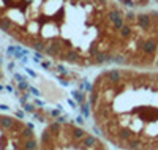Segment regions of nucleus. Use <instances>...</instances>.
Segmentation results:
<instances>
[{
    "label": "nucleus",
    "mask_w": 158,
    "mask_h": 150,
    "mask_svg": "<svg viewBox=\"0 0 158 150\" xmlns=\"http://www.w3.org/2000/svg\"><path fill=\"white\" fill-rule=\"evenodd\" d=\"M19 136H21V139H30V137H33L35 134H33V130L32 128H22L21 131H19Z\"/></svg>",
    "instance_id": "6e6552de"
},
{
    "label": "nucleus",
    "mask_w": 158,
    "mask_h": 150,
    "mask_svg": "<svg viewBox=\"0 0 158 150\" xmlns=\"http://www.w3.org/2000/svg\"><path fill=\"white\" fill-rule=\"evenodd\" d=\"M58 82H60L62 85H65V87H66V85H70V82L68 81H63V79H58Z\"/></svg>",
    "instance_id": "473e14b6"
},
{
    "label": "nucleus",
    "mask_w": 158,
    "mask_h": 150,
    "mask_svg": "<svg viewBox=\"0 0 158 150\" xmlns=\"http://www.w3.org/2000/svg\"><path fill=\"white\" fill-rule=\"evenodd\" d=\"M2 90H5V87H3V85H0V92H2Z\"/></svg>",
    "instance_id": "e433bc0d"
},
{
    "label": "nucleus",
    "mask_w": 158,
    "mask_h": 150,
    "mask_svg": "<svg viewBox=\"0 0 158 150\" xmlns=\"http://www.w3.org/2000/svg\"><path fill=\"white\" fill-rule=\"evenodd\" d=\"M63 48H71V43H70V41L68 40H63Z\"/></svg>",
    "instance_id": "cd10ccee"
},
{
    "label": "nucleus",
    "mask_w": 158,
    "mask_h": 150,
    "mask_svg": "<svg viewBox=\"0 0 158 150\" xmlns=\"http://www.w3.org/2000/svg\"><path fill=\"white\" fill-rule=\"evenodd\" d=\"M29 92H30L33 96H40V95H41V93H40V90H38L37 87H29Z\"/></svg>",
    "instance_id": "aec40b11"
},
{
    "label": "nucleus",
    "mask_w": 158,
    "mask_h": 150,
    "mask_svg": "<svg viewBox=\"0 0 158 150\" xmlns=\"http://www.w3.org/2000/svg\"><path fill=\"white\" fill-rule=\"evenodd\" d=\"M57 122H58V123H63V122H65V119H63V117H60V115H58V117H57Z\"/></svg>",
    "instance_id": "c9c22d12"
},
{
    "label": "nucleus",
    "mask_w": 158,
    "mask_h": 150,
    "mask_svg": "<svg viewBox=\"0 0 158 150\" xmlns=\"http://www.w3.org/2000/svg\"><path fill=\"white\" fill-rule=\"evenodd\" d=\"M14 79H16L17 82H21V81H24V79H27V78L22 76V74H19V73H14Z\"/></svg>",
    "instance_id": "5701e85b"
},
{
    "label": "nucleus",
    "mask_w": 158,
    "mask_h": 150,
    "mask_svg": "<svg viewBox=\"0 0 158 150\" xmlns=\"http://www.w3.org/2000/svg\"><path fill=\"white\" fill-rule=\"evenodd\" d=\"M5 90H7V92H13V87H11V85H5Z\"/></svg>",
    "instance_id": "72a5a7b5"
},
{
    "label": "nucleus",
    "mask_w": 158,
    "mask_h": 150,
    "mask_svg": "<svg viewBox=\"0 0 158 150\" xmlns=\"http://www.w3.org/2000/svg\"><path fill=\"white\" fill-rule=\"evenodd\" d=\"M71 95H73V98H74L78 103H81V104L84 103V95H82V92L76 90V92H71Z\"/></svg>",
    "instance_id": "2eb2a0df"
},
{
    "label": "nucleus",
    "mask_w": 158,
    "mask_h": 150,
    "mask_svg": "<svg viewBox=\"0 0 158 150\" xmlns=\"http://www.w3.org/2000/svg\"><path fill=\"white\" fill-rule=\"evenodd\" d=\"M38 144H37V139L35 137H30V139H24V144H22V149L25 150H33L37 149Z\"/></svg>",
    "instance_id": "0eeeda50"
},
{
    "label": "nucleus",
    "mask_w": 158,
    "mask_h": 150,
    "mask_svg": "<svg viewBox=\"0 0 158 150\" xmlns=\"http://www.w3.org/2000/svg\"><path fill=\"white\" fill-rule=\"evenodd\" d=\"M0 126L3 130H10V128H19V123L8 115H0Z\"/></svg>",
    "instance_id": "7ed1b4c3"
},
{
    "label": "nucleus",
    "mask_w": 158,
    "mask_h": 150,
    "mask_svg": "<svg viewBox=\"0 0 158 150\" xmlns=\"http://www.w3.org/2000/svg\"><path fill=\"white\" fill-rule=\"evenodd\" d=\"M119 2H123V0H119Z\"/></svg>",
    "instance_id": "ea45409f"
},
{
    "label": "nucleus",
    "mask_w": 158,
    "mask_h": 150,
    "mask_svg": "<svg viewBox=\"0 0 158 150\" xmlns=\"http://www.w3.org/2000/svg\"><path fill=\"white\" fill-rule=\"evenodd\" d=\"M0 17H2V10H0Z\"/></svg>",
    "instance_id": "58836bf2"
},
{
    "label": "nucleus",
    "mask_w": 158,
    "mask_h": 150,
    "mask_svg": "<svg viewBox=\"0 0 158 150\" xmlns=\"http://www.w3.org/2000/svg\"><path fill=\"white\" fill-rule=\"evenodd\" d=\"M104 78H106L111 84H117V82H120L122 78H123V71H120V70H109V71L104 74Z\"/></svg>",
    "instance_id": "f03ea898"
},
{
    "label": "nucleus",
    "mask_w": 158,
    "mask_h": 150,
    "mask_svg": "<svg viewBox=\"0 0 158 150\" xmlns=\"http://www.w3.org/2000/svg\"><path fill=\"white\" fill-rule=\"evenodd\" d=\"M81 87H82V89H86L87 92H92V90H93L92 84H90V82H87V81H82V84H81Z\"/></svg>",
    "instance_id": "6ab92c4d"
},
{
    "label": "nucleus",
    "mask_w": 158,
    "mask_h": 150,
    "mask_svg": "<svg viewBox=\"0 0 158 150\" xmlns=\"http://www.w3.org/2000/svg\"><path fill=\"white\" fill-rule=\"evenodd\" d=\"M57 71L60 73V74H68V71H66V68L63 65H57Z\"/></svg>",
    "instance_id": "4be33fe9"
},
{
    "label": "nucleus",
    "mask_w": 158,
    "mask_h": 150,
    "mask_svg": "<svg viewBox=\"0 0 158 150\" xmlns=\"http://www.w3.org/2000/svg\"><path fill=\"white\" fill-rule=\"evenodd\" d=\"M76 122H78V123H84V115H79V117H76Z\"/></svg>",
    "instance_id": "2f4dec72"
},
{
    "label": "nucleus",
    "mask_w": 158,
    "mask_h": 150,
    "mask_svg": "<svg viewBox=\"0 0 158 150\" xmlns=\"http://www.w3.org/2000/svg\"><path fill=\"white\" fill-rule=\"evenodd\" d=\"M14 68V62H10V63H8V70H13Z\"/></svg>",
    "instance_id": "f704fd0d"
},
{
    "label": "nucleus",
    "mask_w": 158,
    "mask_h": 150,
    "mask_svg": "<svg viewBox=\"0 0 158 150\" xmlns=\"http://www.w3.org/2000/svg\"><path fill=\"white\" fill-rule=\"evenodd\" d=\"M93 58H95V63H104V62H106V52L98 51V52H96V55H95Z\"/></svg>",
    "instance_id": "9b49d317"
},
{
    "label": "nucleus",
    "mask_w": 158,
    "mask_h": 150,
    "mask_svg": "<svg viewBox=\"0 0 158 150\" xmlns=\"http://www.w3.org/2000/svg\"><path fill=\"white\" fill-rule=\"evenodd\" d=\"M32 48H33L35 51L43 52V51H44V48H46V43L43 40H35V41H32Z\"/></svg>",
    "instance_id": "1a4fd4ad"
},
{
    "label": "nucleus",
    "mask_w": 158,
    "mask_h": 150,
    "mask_svg": "<svg viewBox=\"0 0 158 150\" xmlns=\"http://www.w3.org/2000/svg\"><path fill=\"white\" fill-rule=\"evenodd\" d=\"M123 24H125V16H122V17H119L117 21H114L111 25H112V30L114 32H119L122 27H123Z\"/></svg>",
    "instance_id": "9d476101"
},
{
    "label": "nucleus",
    "mask_w": 158,
    "mask_h": 150,
    "mask_svg": "<svg viewBox=\"0 0 158 150\" xmlns=\"http://www.w3.org/2000/svg\"><path fill=\"white\" fill-rule=\"evenodd\" d=\"M57 57H58V58H62V60L70 62V63H79V62H81V55H79L76 51H73V49L60 52V54H58Z\"/></svg>",
    "instance_id": "f257e3e1"
},
{
    "label": "nucleus",
    "mask_w": 158,
    "mask_h": 150,
    "mask_svg": "<svg viewBox=\"0 0 158 150\" xmlns=\"http://www.w3.org/2000/svg\"><path fill=\"white\" fill-rule=\"evenodd\" d=\"M0 79H2V71H0Z\"/></svg>",
    "instance_id": "4c0bfd02"
},
{
    "label": "nucleus",
    "mask_w": 158,
    "mask_h": 150,
    "mask_svg": "<svg viewBox=\"0 0 158 150\" xmlns=\"http://www.w3.org/2000/svg\"><path fill=\"white\" fill-rule=\"evenodd\" d=\"M40 65H41L44 70H49V68H51V62H49V60H48V62H43V60H41V63H40Z\"/></svg>",
    "instance_id": "393cba45"
},
{
    "label": "nucleus",
    "mask_w": 158,
    "mask_h": 150,
    "mask_svg": "<svg viewBox=\"0 0 158 150\" xmlns=\"http://www.w3.org/2000/svg\"><path fill=\"white\" fill-rule=\"evenodd\" d=\"M0 111H10V106H7V104H0Z\"/></svg>",
    "instance_id": "c756f323"
},
{
    "label": "nucleus",
    "mask_w": 158,
    "mask_h": 150,
    "mask_svg": "<svg viewBox=\"0 0 158 150\" xmlns=\"http://www.w3.org/2000/svg\"><path fill=\"white\" fill-rule=\"evenodd\" d=\"M98 100H100V95H98V92H95V90H92V92H90V98H89L90 104H92V106H96V103H98Z\"/></svg>",
    "instance_id": "ddd939ff"
},
{
    "label": "nucleus",
    "mask_w": 158,
    "mask_h": 150,
    "mask_svg": "<svg viewBox=\"0 0 158 150\" xmlns=\"http://www.w3.org/2000/svg\"><path fill=\"white\" fill-rule=\"evenodd\" d=\"M24 70H25V73H27V74H29V76H32V78H37V73H35V71H33V70H30V68H27V66H25V68H24Z\"/></svg>",
    "instance_id": "b1692460"
},
{
    "label": "nucleus",
    "mask_w": 158,
    "mask_h": 150,
    "mask_svg": "<svg viewBox=\"0 0 158 150\" xmlns=\"http://www.w3.org/2000/svg\"><path fill=\"white\" fill-rule=\"evenodd\" d=\"M68 104L71 106V108H76V106H78L76 104V100H68Z\"/></svg>",
    "instance_id": "c85d7f7f"
},
{
    "label": "nucleus",
    "mask_w": 158,
    "mask_h": 150,
    "mask_svg": "<svg viewBox=\"0 0 158 150\" xmlns=\"http://www.w3.org/2000/svg\"><path fill=\"white\" fill-rule=\"evenodd\" d=\"M98 51H100V46H98V44H92V46H90V49H89V55H90V57H95Z\"/></svg>",
    "instance_id": "f3484780"
},
{
    "label": "nucleus",
    "mask_w": 158,
    "mask_h": 150,
    "mask_svg": "<svg viewBox=\"0 0 158 150\" xmlns=\"http://www.w3.org/2000/svg\"><path fill=\"white\" fill-rule=\"evenodd\" d=\"M157 2H158V0H157Z\"/></svg>",
    "instance_id": "a19ab883"
},
{
    "label": "nucleus",
    "mask_w": 158,
    "mask_h": 150,
    "mask_svg": "<svg viewBox=\"0 0 158 150\" xmlns=\"http://www.w3.org/2000/svg\"><path fill=\"white\" fill-rule=\"evenodd\" d=\"M49 131H51V133L54 134L55 137H57L58 131H60V123H58V122H54V123H51V125H49Z\"/></svg>",
    "instance_id": "f8f14e48"
},
{
    "label": "nucleus",
    "mask_w": 158,
    "mask_h": 150,
    "mask_svg": "<svg viewBox=\"0 0 158 150\" xmlns=\"http://www.w3.org/2000/svg\"><path fill=\"white\" fill-rule=\"evenodd\" d=\"M16 51H17V48H16V46H8V49H7V54H8V55H14V54H16Z\"/></svg>",
    "instance_id": "412c9836"
},
{
    "label": "nucleus",
    "mask_w": 158,
    "mask_h": 150,
    "mask_svg": "<svg viewBox=\"0 0 158 150\" xmlns=\"http://www.w3.org/2000/svg\"><path fill=\"white\" fill-rule=\"evenodd\" d=\"M81 149H96V139L93 136H90V134H86V136L81 139Z\"/></svg>",
    "instance_id": "20e7f679"
},
{
    "label": "nucleus",
    "mask_w": 158,
    "mask_h": 150,
    "mask_svg": "<svg viewBox=\"0 0 158 150\" xmlns=\"http://www.w3.org/2000/svg\"><path fill=\"white\" fill-rule=\"evenodd\" d=\"M27 98H29V95H27V93H24V95L21 96V104H22V103H25V101H27Z\"/></svg>",
    "instance_id": "7c9ffc66"
},
{
    "label": "nucleus",
    "mask_w": 158,
    "mask_h": 150,
    "mask_svg": "<svg viewBox=\"0 0 158 150\" xmlns=\"http://www.w3.org/2000/svg\"><path fill=\"white\" fill-rule=\"evenodd\" d=\"M22 108H24L25 112H33V111H35V106L29 104V103H22Z\"/></svg>",
    "instance_id": "a211bd4d"
},
{
    "label": "nucleus",
    "mask_w": 158,
    "mask_h": 150,
    "mask_svg": "<svg viewBox=\"0 0 158 150\" xmlns=\"http://www.w3.org/2000/svg\"><path fill=\"white\" fill-rule=\"evenodd\" d=\"M11 27H13V22L8 17H0V29L3 32H10Z\"/></svg>",
    "instance_id": "423d86ee"
},
{
    "label": "nucleus",
    "mask_w": 158,
    "mask_h": 150,
    "mask_svg": "<svg viewBox=\"0 0 158 150\" xmlns=\"http://www.w3.org/2000/svg\"><path fill=\"white\" fill-rule=\"evenodd\" d=\"M35 106H37V108H43V106H44V103H43L41 100H35Z\"/></svg>",
    "instance_id": "bb28decb"
},
{
    "label": "nucleus",
    "mask_w": 158,
    "mask_h": 150,
    "mask_svg": "<svg viewBox=\"0 0 158 150\" xmlns=\"http://www.w3.org/2000/svg\"><path fill=\"white\" fill-rule=\"evenodd\" d=\"M68 134H70V137H71V139L81 141L84 136H86V130L79 128V126H73V128H70V130H68Z\"/></svg>",
    "instance_id": "39448f33"
},
{
    "label": "nucleus",
    "mask_w": 158,
    "mask_h": 150,
    "mask_svg": "<svg viewBox=\"0 0 158 150\" xmlns=\"http://www.w3.org/2000/svg\"><path fill=\"white\" fill-rule=\"evenodd\" d=\"M81 112H82V115L86 117V119L90 115V104L89 103H86V101L82 103V106H81Z\"/></svg>",
    "instance_id": "4468645a"
},
{
    "label": "nucleus",
    "mask_w": 158,
    "mask_h": 150,
    "mask_svg": "<svg viewBox=\"0 0 158 150\" xmlns=\"http://www.w3.org/2000/svg\"><path fill=\"white\" fill-rule=\"evenodd\" d=\"M29 87H30V85H29V82L25 81H21V82H17V89L21 90V92H25V90H29Z\"/></svg>",
    "instance_id": "dca6fc26"
},
{
    "label": "nucleus",
    "mask_w": 158,
    "mask_h": 150,
    "mask_svg": "<svg viewBox=\"0 0 158 150\" xmlns=\"http://www.w3.org/2000/svg\"><path fill=\"white\" fill-rule=\"evenodd\" d=\"M16 117H17V119H24V117H25V112H24V111H17V112H16Z\"/></svg>",
    "instance_id": "a878e982"
}]
</instances>
